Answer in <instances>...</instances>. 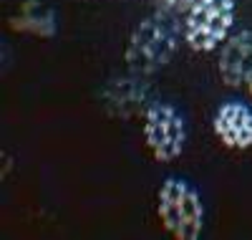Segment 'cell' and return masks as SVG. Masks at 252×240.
<instances>
[{"label":"cell","mask_w":252,"mask_h":240,"mask_svg":"<svg viewBox=\"0 0 252 240\" xmlns=\"http://www.w3.org/2000/svg\"><path fill=\"white\" fill-rule=\"evenodd\" d=\"M235 0H197L184 13L182 36L197 53H209L232 36Z\"/></svg>","instance_id":"cell-3"},{"label":"cell","mask_w":252,"mask_h":240,"mask_svg":"<svg viewBox=\"0 0 252 240\" xmlns=\"http://www.w3.org/2000/svg\"><path fill=\"white\" fill-rule=\"evenodd\" d=\"M13 28L28 31V33H35V36H51L53 33V18H51V13H38V10L26 8L23 15L13 20Z\"/></svg>","instance_id":"cell-8"},{"label":"cell","mask_w":252,"mask_h":240,"mask_svg":"<svg viewBox=\"0 0 252 240\" xmlns=\"http://www.w3.org/2000/svg\"><path fill=\"white\" fill-rule=\"evenodd\" d=\"M217 71L220 79L232 89H242L252 81V31L250 28L232 33L222 43Z\"/></svg>","instance_id":"cell-6"},{"label":"cell","mask_w":252,"mask_h":240,"mask_svg":"<svg viewBox=\"0 0 252 240\" xmlns=\"http://www.w3.org/2000/svg\"><path fill=\"white\" fill-rule=\"evenodd\" d=\"M215 134L229 149L252 147V106L242 101H227L215 114Z\"/></svg>","instance_id":"cell-7"},{"label":"cell","mask_w":252,"mask_h":240,"mask_svg":"<svg viewBox=\"0 0 252 240\" xmlns=\"http://www.w3.org/2000/svg\"><path fill=\"white\" fill-rule=\"evenodd\" d=\"M157 215L177 240H197L204 228V205L199 192L184 180H164L157 195Z\"/></svg>","instance_id":"cell-2"},{"label":"cell","mask_w":252,"mask_h":240,"mask_svg":"<svg viewBox=\"0 0 252 240\" xmlns=\"http://www.w3.org/2000/svg\"><path fill=\"white\" fill-rule=\"evenodd\" d=\"M247 91H250V96H252V81L247 83Z\"/></svg>","instance_id":"cell-10"},{"label":"cell","mask_w":252,"mask_h":240,"mask_svg":"<svg viewBox=\"0 0 252 240\" xmlns=\"http://www.w3.org/2000/svg\"><path fill=\"white\" fill-rule=\"evenodd\" d=\"M144 142L157 162H174L187 144V124L172 104L154 101L144 112Z\"/></svg>","instance_id":"cell-4"},{"label":"cell","mask_w":252,"mask_h":240,"mask_svg":"<svg viewBox=\"0 0 252 240\" xmlns=\"http://www.w3.org/2000/svg\"><path fill=\"white\" fill-rule=\"evenodd\" d=\"M182 26L177 20V13L161 10L157 15L144 18L131 31L129 43H126V63L129 71L136 76H152L161 71L169 63L179 48Z\"/></svg>","instance_id":"cell-1"},{"label":"cell","mask_w":252,"mask_h":240,"mask_svg":"<svg viewBox=\"0 0 252 240\" xmlns=\"http://www.w3.org/2000/svg\"><path fill=\"white\" fill-rule=\"evenodd\" d=\"M154 101L149 83L144 81V76H124L114 79L106 89H103V106L106 112L116 119H131L136 114H144Z\"/></svg>","instance_id":"cell-5"},{"label":"cell","mask_w":252,"mask_h":240,"mask_svg":"<svg viewBox=\"0 0 252 240\" xmlns=\"http://www.w3.org/2000/svg\"><path fill=\"white\" fill-rule=\"evenodd\" d=\"M157 3H159V8L161 10H169V13H187L189 8H192L194 3H197V0H157Z\"/></svg>","instance_id":"cell-9"}]
</instances>
